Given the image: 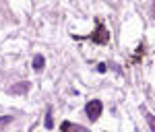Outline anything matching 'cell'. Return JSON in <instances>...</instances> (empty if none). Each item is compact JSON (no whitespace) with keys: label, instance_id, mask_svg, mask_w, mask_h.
<instances>
[{"label":"cell","instance_id":"1","mask_svg":"<svg viewBox=\"0 0 155 132\" xmlns=\"http://www.w3.org/2000/svg\"><path fill=\"white\" fill-rule=\"evenodd\" d=\"M85 114H87V118L91 122H95L99 118V114H101V101H97V99H91L87 105H85Z\"/></svg>","mask_w":155,"mask_h":132},{"label":"cell","instance_id":"2","mask_svg":"<svg viewBox=\"0 0 155 132\" xmlns=\"http://www.w3.org/2000/svg\"><path fill=\"white\" fill-rule=\"evenodd\" d=\"M93 41L95 43H107V31L104 25H99L95 29V33H93Z\"/></svg>","mask_w":155,"mask_h":132},{"label":"cell","instance_id":"3","mask_svg":"<svg viewBox=\"0 0 155 132\" xmlns=\"http://www.w3.org/2000/svg\"><path fill=\"white\" fill-rule=\"evenodd\" d=\"M29 91V83H19V85H15L11 89V93H17V95H23V93H27Z\"/></svg>","mask_w":155,"mask_h":132},{"label":"cell","instance_id":"4","mask_svg":"<svg viewBox=\"0 0 155 132\" xmlns=\"http://www.w3.org/2000/svg\"><path fill=\"white\" fill-rule=\"evenodd\" d=\"M44 64H46L44 56H41V54H35V56H33V68H35V70L39 72L41 68H44Z\"/></svg>","mask_w":155,"mask_h":132},{"label":"cell","instance_id":"5","mask_svg":"<svg viewBox=\"0 0 155 132\" xmlns=\"http://www.w3.org/2000/svg\"><path fill=\"white\" fill-rule=\"evenodd\" d=\"M62 132H87L85 128H79V126H72L71 122H64L62 124Z\"/></svg>","mask_w":155,"mask_h":132},{"label":"cell","instance_id":"6","mask_svg":"<svg viewBox=\"0 0 155 132\" xmlns=\"http://www.w3.org/2000/svg\"><path fill=\"white\" fill-rule=\"evenodd\" d=\"M147 122H149V128H151V132H155V116H147Z\"/></svg>","mask_w":155,"mask_h":132},{"label":"cell","instance_id":"7","mask_svg":"<svg viewBox=\"0 0 155 132\" xmlns=\"http://www.w3.org/2000/svg\"><path fill=\"white\" fill-rule=\"evenodd\" d=\"M44 124H46V128H52V126H54V120H52V116H46V122H44Z\"/></svg>","mask_w":155,"mask_h":132},{"label":"cell","instance_id":"8","mask_svg":"<svg viewBox=\"0 0 155 132\" xmlns=\"http://www.w3.org/2000/svg\"><path fill=\"white\" fill-rule=\"evenodd\" d=\"M97 70H99V72H106V64H97Z\"/></svg>","mask_w":155,"mask_h":132},{"label":"cell","instance_id":"9","mask_svg":"<svg viewBox=\"0 0 155 132\" xmlns=\"http://www.w3.org/2000/svg\"><path fill=\"white\" fill-rule=\"evenodd\" d=\"M11 122V118H4V120H0V126H4V124H8Z\"/></svg>","mask_w":155,"mask_h":132},{"label":"cell","instance_id":"10","mask_svg":"<svg viewBox=\"0 0 155 132\" xmlns=\"http://www.w3.org/2000/svg\"><path fill=\"white\" fill-rule=\"evenodd\" d=\"M153 17H155V4H153Z\"/></svg>","mask_w":155,"mask_h":132}]
</instances>
